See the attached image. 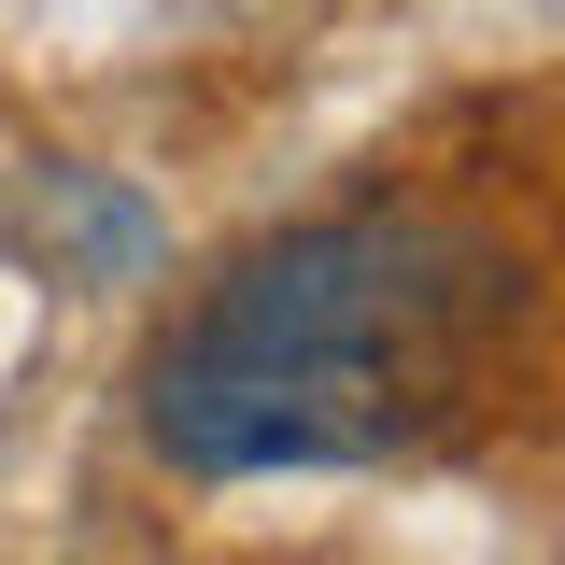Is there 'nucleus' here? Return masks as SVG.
<instances>
[{"label":"nucleus","instance_id":"nucleus-1","mask_svg":"<svg viewBox=\"0 0 565 565\" xmlns=\"http://www.w3.org/2000/svg\"><path fill=\"white\" fill-rule=\"evenodd\" d=\"M523 255L452 212H326L199 282L141 367V424L184 481L382 467L481 411Z\"/></svg>","mask_w":565,"mask_h":565}]
</instances>
